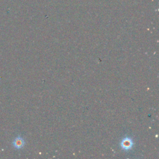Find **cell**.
<instances>
[{
  "label": "cell",
  "mask_w": 159,
  "mask_h": 159,
  "mask_svg": "<svg viewBox=\"0 0 159 159\" xmlns=\"http://www.w3.org/2000/svg\"><path fill=\"white\" fill-rule=\"evenodd\" d=\"M24 144H25L24 140L20 135H19L17 137H16L14 139V140H13V142H12L13 147L15 148L18 149V150L22 148L24 146Z\"/></svg>",
  "instance_id": "2"
},
{
  "label": "cell",
  "mask_w": 159,
  "mask_h": 159,
  "mask_svg": "<svg viewBox=\"0 0 159 159\" xmlns=\"http://www.w3.org/2000/svg\"><path fill=\"white\" fill-rule=\"evenodd\" d=\"M120 146L124 150H130L133 147V142L130 137H125L122 140Z\"/></svg>",
  "instance_id": "1"
}]
</instances>
